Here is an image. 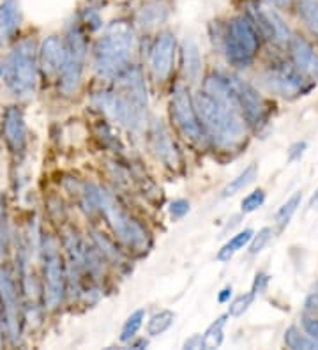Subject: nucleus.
Wrapping results in <instances>:
<instances>
[{
	"label": "nucleus",
	"mask_w": 318,
	"mask_h": 350,
	"mask_svg": "<svg viewBox=\"0 0 318 350\" xmlns=\"http://www.w3.org/2000/svg\"><path fill=\"white\" fill-rule=\"evenodd\" d=\"M193 101H195V108L198 111L200 120H202L204 131L217 147L232 149L244 140L246 122H244V117L237 108L217 101L212 96H209L205 90L198 92L193 98Z\"/></svg>",
	"instance_id": "1"
},
{
	"label": "nucleus",
	"mask_w": 318,
	"mask_h": 350,
	"mask_svg": "<svg viewBox=\"0 0 318 350\" xmlns=\"http://www.w3.org/2000/svg\"><path fill=\"white\" fill-rule=\"evenodd\" d=\"M135 50V32L126 22L111 23L94 46V69L99 77L117 78L129 68Z\"/></svg>",
	"instance_id": "2"
},
{
	"label": "nucleus",
	"mask_w": 318,
	"mask_h": 350,
	"mask_svg": "<svg viewBox=\"0 0 318 350\" xmlns=\"http://www.w3.org/2000/svg\"><path fill=\"white\" fill-rule=\"evenodd\" d=\"M38 55L34 41H20L9 53L4 64V81L16 99H29L38 87Z\"/></svg>",
	"instance_id": "3"
},
{
	"label": "nucleus",
	"mask_w": 318,
	"mask_h": 350,
	"mask_svg": "<svg viewBox=\"0 0 318 350\" xmlns=\"http://www.w3.org/2000/svg\"><path fill=\"white\" fill-rule=\"evenodd\" d=\"M94 195H96V207H99L101 213L105 214L106 221L114 234L126 244L127 248L144 252L148 246V237L144 226L136 219H133L106 191L94 188Z\"/></svg>",
	"instance_id": "4"
},
{
	"label": "nucleus",
	"mask_w": 318,
	"mask_h": 350,
	"mask_svg": "<svg viewBox=\"0 0 318 350\" xmlns=\"http://www.w3.org/2000/svg\"><path fill=\"white\" fill-rule=\"evenodd\" d=\"M66 59L59 73V87L64 94H72L80 87L87 59V39L80 25H71L66 36Z\"/></svg>",
	"instance_id": "5"
},
{
	"label": "nucleus",
	"mask_w": 318,
	"mask_h": 350,
	"mask_svg": "<svg viewBox=\"0 0 318 350\" xmlns=\"http://www.w3.org/2000/svg\"><path fill=\"white\" fill-rule=\"evenodd\" d=\"M260 46L259 30L248 18L237 16L230 22L225 36V55L235 66H248Z\"/></svg>",
	"instance_id": "6"
},
{
	"label": "nucleus",
	"mask_w": 318,
	"mask_h": 350,
	"mask_svg": "<svg viewBox=\"0 0 318 350\" xmlns=\"http://www.w3.org/2000/svg\"><path fill=\"white\" fill-rule=\"evenodd\" d=\"M42 276H44V304L48 310H55L66 294V265L62 262L57 243L51 237L42 239Z\"/></svg>",
	"instance_id": "7"
},
{
	"label": "nucleus",
	"mask_w": 318,
	"mask_h": 350,
	"mask_svg": "<svg viewBox=\"0 0 318 350\" xmlns=\"http://www.w3.org/2000/svg\"><path fill=\"white\" fill-rule=\"evenodd\" d=\"M94 101L105 111L106 116L111 117L115 122L126 126V128L138 129L144 122V113L147 110V105L131 98L124 90L119 89L115 92H101V94L94 98Z\"/></svg>",
	"instance_id": "8"
},
{
	"label": "nucleus",
	"mask_w": 318,
	"mask_h": 350,
	"mask_svg": "<svg viewBox=\"0 0 318 350\" xmlns=\"http://www.w3.org/2000/svg\"><path fill=\"white\" fill-rule=\"evenodd\" d=\"M0 312L4 319V331L13 343L21 333V304L20 292L11 271L0 265Z\"/></svg>",
	"instance_id": "9"
},
{
	"label": "nucleus",
	"mask_w": 318,
	"mask_h": 350,
	"mask_svg": "<svg viewBox=\"0 0 318 350\" xmlns=\"http://www.w3.org/2000/svg\"><path fill=\"white\" fill-rule=\"evenodd\" d=\"M170 108H172V117H174L175 124L183 131L184 137L193 142H200L205 137L204 126H202V120H200L198 111L195 108V101H193L186 87H175Z\"/></svg>",
	"instance_id": "10"
},
{
	"label": "nucleus",
	"mask_w": 318,
	"mask_h": 350,
	"mask_svg": "<svg viewBox=\"0 0 318 350\" xmlns=\"http://www.w3.org/2000/svg\"><path fill=\"white\" fill-rule=\"evenodd\" d=\"M232 83L233 89H235V94H237L239 108H241L244 120L251 126L263 124V120L267 117V105L262 99V96L256 92L254 87H251L250 83H246L241 78L232 77Z\"/></svg>",
	"instance_id": "11"
},
{
	"label": "nucleus",
	"mask_w": 318,
	"mask_h": 350,
	"mask_svg": "<svg viewBox=\"0 0 318 350\" xmlns=\"http://www.w3.org/2000/svg\"><path fill=\"white\" fill-rule=\"evenodd\" d=\"M263 83L269 90L281 98H295L306 92L302 75L295 68H287L283 64L269 69L267 73L263 75Z\"/></svg>",
	"instance_id": "12"
},
{
	"label": "nucleus",
	"mask_w": 318,
	"mask_h": 350,
	"mask_svg": "<svg viewBox=\"0 0 318 350\" xmlns=\"http://www.w3.org/2000/svg\"><path fill=\"white\" fill-rule=\"evenodd\" d=\"M253 18H254V27L256 30L262 32L263 38H267L269 41L276 44H289L290 41V30L284 23L283 18L276 13L274 9L263 4H254L253 5Z\"/></svg>",
	"instance_id": "13"
},
{
	"label": "nucleus",
	"mask_w": 318,
	"mask_h": 350,
	"mask_svg": "<svg viewBox=\"0 0 318 350\" xmlns=\"http://www.w3.org/2000/svg\"><path fill=\"white\" fill-rule=\"evenodd\" d=\"M175 59V38L174 34L165 32L156 39L150 51V69L159 81H165L174 69Z\"/></svg>",
	"instance_id": "14"
},
{
	"label": "nucleus",
	"mask_w": 318,
	"mask_h": 350,
	"mask_svg": "<svg viewBox=\"0 0 318 350\" xmlns=\"http://www.w3.org/2000/svg\"><path fill=\"white\" fill-rule=\"evenodd\" d=\"M2 133L11 152H23L27 146V124L23 111L18 107H9L2 117Z\"/></svg>",
	"instance_id": "15"
},
{
	"label": "nucleus",
	"mask_w": 318,
	"mask_h": 350,
	"mask_svg": "<svg viewBox=\"0 0 318 350\" xmlns=\"http://www.w3.org/2000/svg\"><path fill=\"white\" fill-rule=\"evenodd\" d=\"M293 68L311 80H318V53L304 38L292 36L289 41Z\"/></svg>",
	"instance_id": "16"
},
{
	"label": "nucleus",
	"mask_w": 318,
	"mask_h": 350,
	"mask_svg": "<svg viewBox=\"0 0 318 350\" xmlns=\"http://www.w3.org/2000/svg\"><path fill=\"white\" fill-rule=\"evenodd\" d=\"M64 59H66V44L57 36H50L42 41L41 50H39V64H41L42 73L50 78L59 77Z\"/></svg>",
	"instance_id": "17"
},
{
	"label": "nucleus",
	"mask_w": 318,
	"mask_h": 350,
	"mask_svg": "<svg viewBox=\"0 0 318 350\" xmlns=\"http://www.w3.org/2000/svg\"><path fill=\"white\" fill-rule=\"evenodd\" d=\"M150 144H153L156 156L163 163H166L168 167H177L178 152L175 149L172 138H170L168 131L165 129V126L159 124V122H154L153 129H150Z\"/></svg>",
	"instance_id": "18"
},
{
	"label": "nucleus",
	"mask_w": 318,
	"mask_h": 350,
	"mask_svg": "<svg viewBox=\"0 0 318 350\" xmlns=\"http://www.w3.org/2000/svg\"><path fill=\"white\" fill-rule=\"evenodd\" d=\"M21 23V9L18 0H4L0 4V46L14 38Z\"/></svg>",
	"instance_id": "19"
},
{
	"label": "nucleus",
	"mask_w": 318,
	"mask_h": 350,
	"mask_svg": "<svg viewBox=\"0 0 318 350\" xmlns=\"http://www.w3.org/2000/svg\"><path fill=\"white\" fill-rule=\"evenodd\" d=\"M183 60H184V73H186L189 81H198L200 71H202V59H200L198 46L195 41L186 39L183 43Z\"/></svg>",
	"instance_id": "20"
},
{
	"label": "nucleus",
	"mask_w": 318,
	"mask_h": 350,
	"mask_svg": "<svg viewBox=\"0 0 318 350\" xmlns=\"http://www.w3.org/2000/svg\"><path fill=\"white\" fill-rule=\"evenodd\" d=\"M256 174H259V167L254 165V163H251L250 167H246L244 170L241 172V174L235 177V179L230 180L228 184L225 186V189H223V197H232V195H235V193L242 191L244 188H248L251 183H253L254 179H256Z\"/></svg>",
	"instance_id": "21"
},
{
	"label": "nucleus",
	"mask_w": 318,
	"mask_h": 350,
	"mask_svg": "<svg viewBox=\"0 0 318 350\" xmlns=\"http://www.w3.org/2000/svg\"><path fill=\"white\" fill-rule=\"evenodd\" d=\"M253 235H254V232L251 230V228H246V230L239 232L237 235H233L232 239H230L228 243H226L225 246L220 250V253H217V260H221V262L230 260V258H232V256L239 252V250L244 248L248 243H251Z\"/></svg>",
	"instance_id": "22"
},
{
	"label": "nucleus",
	"mask_w": 318,
	"mask_h": 350,
	"mask_svg": "<svg viewBox=\"0 0 318 350\" xmlns=\"http://www.w3.org/2000/svg\"><path fill=\"white\" fill-rule=\"evenodd\" d=\"M226 325V317H220L212 322L205 334L200 338V349H217L223 343V331Z\"/></svg>",
	"instance_id": "23"
},
{
	"label": "nucleus",
	"mask_w": 318,
	"mask_h": 350,
	"mask_svg": "<svg viewBox=\"0 0 318 350\" xmlns=\"http://www.w3.org/2000/svg\"><path fill=\"white\" fill-rule=\"evenodd\" d=\"M301 200H302V193L295 191L292 197L289 198V200L281 205L280 211L276 213V223H278V226H280V228H284V226L289 225L290 219H292V216L297 213V209H299Z\"/></svg>",
	"instance_id": "24"
},
{
	"label": "nucleus",
	"mask_w": 318,
	"mask_h": 350,
	"mask_svg": "<svg viewBox=\"0 0 318 350\" xmlns=\"http://www.w3.org/2000/svg\"><path fill=\"white\" fill-rule=\"evenodd\" d=\"M284 343L290 347V349H318V342L315 338H311L310 334H302L297 327L287 329L284 333Z\"/></svg>",
	"instance_id": "25"
},
{
	"label": "nucleus",
	"mask_w": 318,
	"mask_h": 350,
	"mask_svg": "<svg viewBox=\"0 0 318 350\" xmlns=\"http://www.w3.org/2000/svg\"><path fill=\"white\" fill-rule=\"evenodd\" d=\"M175 321V313L170 312V310H161L159 313H156V315L148 321V325H147V331L150 336H159V334H163L166 331V329H170V325L174 324Z\"/></svg>",
	"instance_id": "26"
},
{
	"label": "nucleus",
	"mask_w": 318,
	"mask_h": 350,
	"mask_svg": "<svg viewBox=\"0 0 318 350\" xmlns=\"http://www.w3.org/2000/svg\"><path fill=\"white\" fill-rule=\"evenodd\" d=\"M165 18L166 9L163 5H148V8H144L138 13V23H140V27L150 29V27H156L157 23H161Z\"/></svg>",
	"instance_id": "27"
},
{
	"label": "nucleus",
	"mask_w": 318,
	"mask_h": 350,
	"mask_svg": "<svg viewBox=\"0 0 318 350\" xmlns=\"http://www.w3.org/2000/svg\"><path fill=\"white\" fill-rule=\"evenodd\" d=\"M299 11L306 25L318 38V0H299Z\"/></svg>",
	"instance_id": "28"
},
{
	"label": "nucleus",
	"mask_w": 318,
	"mask_h": 350,
	"mask_svg": "<svg viewBox=\"0 0 318 350\" xmlns=\"http://www.w3.org/2000/svg\"><path fill=\"white\" fill-rule=\"evenodd\" d=\"M145 312L144 310H136L135 313L129 315L126 322L122 325V331H120V342H131L133 338L136 336V333L140 331L142 324H144Z\"/></svg>",
	"instance_id": "29"
},
{
	"label": "nucleus",
	"mask_w": 318,
	"mask_h": 350,
	"mask_svg": "<svg viewBox=\"0 0 318 350\" xmlns=\"http://www.w3.org/2000/svg\"><path fill=\"white\" fill-rule=\"evenodd\" d=\"M254 292L251 291V292H248V294H242V295H239V297H235V299L232 301V303H230V308H228V313L232 317H239V315H242V313L246 312L248 308L251 306V304H253V301H254Z\"/></svg>",
	"instance_id": "30"
},
{
	"label": "nucleus",
	"mask_w": 318,
	"mask_h": 350,
	"mask_svg": "<svg viewBox=\"0 0 318 350\" xmlns=\"http://www.w3.org/2000/svg\"><path fill=\"white\" fill-rule=\"evenodd\" d=\"M92 235H94V241H96V244H98V250L103 253V255L108 256V258H111V260H117V262L122 258V255H120V253L115 250V246L111 244L110 239H106L105 235L99 234V232H94Z\"/></svg>",
	"instance_id": "31"
},
{
	"label": "nucleus",
	"mask_w": 318,
	"mask_h": 350,
	"mask_svg": "<svg viewBox=\"0 0 318 350\" xmlns=\"http://www.w3.org/2000/svg\"><path fill=\"white\" fill-rule=\"evenodd\" d=\"M263 202H265V193H263V189H254L253 193H250V195L242 200V213H253V211H256L259 207H262Z\"/></svg>",
	"instance_id": "32"
},
{
	"label": "nucleus",
	"mask_w": 318,
	"mask_h": 350,
	"mask_svg": "<svg viewBox=\"0 0 318 350\" xmlns=\"http://www.w3.org/2000/svg\"><path fill=\"white\" fill-rule=\"evenodd\" d=\"M271 237H272V228H269V226H265V228H262L259 234L253 235V239H251V246H250L251 255H256V253L262 252V250L267 246L269 241H271Z\"/></svg>",
	"instance_id": "33"
},
{
	"label": "nucleus",
	"mask_w": 318,
	"mask_h": 350,
	"mask_svg": "<svg viewBox=\"0 0 318 350\" xmlns=\"http://www.w3.org/2000/svg\"><path fill=\"white\" fill-rule=\"evenodd\" d=\"M187 213H189V204L186 200H174L170 205V214L174 218H183Z\"/></svg>",
	"instance_id": "34"
},
{
	"label": "nucleus",
	"mask_w": 318,
	"mask_h": 350,
	"mask_svg": "<svg viewBox=\"0 0 318 350\" xmlns=\"http://www.w3.org/2000/svg\"><path fill=\"white\" fill-rule=\"evenodd\" d=\"M5 252V213H4V200L0 197V256Z\"/></svg>",
	"instance_id": "35"
},
{
	"label": "nucleus",
	"mask_w": 318,
	"mask_h": 350,
	"mask_svg": "<svg viewBox=\"0 0 318 350\" xmlns=\"http://www.w3.org/2000/svg\"><path fill=\"white\" fill-rule=\"evenodd\" d=\"M269 280H271V278H269V274H265V273L256 274V276H254V282H253L254 294H263L269 285Z\"/></svg>",
	"instance_id": "36"
},
{
	"label": "nucleus",
	"mask_w": 318,
	"mask_h": 350,
	"mask_svg": "<svg viewBox=\"0 0 318 350\" xmlns=\"http://www.w3.org/2000/svg\"><path fill=\"white\" fill-rule=\"evenodd\" d=\"M83 16H85V22L89 23L94 30L101 27V18H99V14L96 13L94 9H85Z\"/></svg>",
	"instance_id": "37"
},
{
	"label": "nucleus",
	"mask_w": 318,
	"mask_h": 350,
	"mask_svg": "<svg viewBox=\"0 0 318 350\" xmlns=\"http://www.w3.org/2000/svg\"><path fill=\"white\" fill-rule=\"evenodd\" d=\"M302 327H304V331L308 334H310L311 338H315L318 342V321L317 319H304L302 321Z\"/></svg>",
	"instance_id": "38"
},
{
	"label": "nucleus",
	"mask_w": 318,
	"mask_h": 350,
	"mask_svg": "<svg viewBox=\"0 0 318 350\" xmlns=\"http://www.w3.org/2000/svg\"><path fill=\"white\" fill-rule=\"evenodd\" d=\"M306 142H297V144H293L292 147H290V150H289V159L290 161H293V159H297V158H301L302 156V152H304L306 150Z\"/></svg>",
	"instance_id": "39"
},
{
	"label": "nucleus",
	"mask_w": 318,
	"mask_h": 350,
	"mask_svg": "<svg viewBox=\"0 0 318 350\" xmlns=\"http://www.w3.org/2000/svg\"><path fill=\"white\" fill-rule=\"evenodd\" d=\"M230 297H232V288H223V291L220 292V295H217V301H220V303H226Z\"/></svg>",
	"instance_id": "40"
},
{
	"label": "nucleus",
	"mask_w": 318,
	"mask_h": 350,
	"mask_svg": "<svg viewBox=\"0 0 318 350\" xmlns=\"http://www.w3.org/2000/svg\"><path fill=\"white\" fill-rule=\"evenodd\" d=\"M272 5H276V8H287V5L290 4V0H269Z\"/></svg>",
	"instance_id": "41"
},
{
	"label": "nucleus",
	"mask_w": 318,
	"mask_h": 350,
	"mask_svg": "<svg viewBox=\"0 0 318 350\" xmlns=\"http://www.w3.org/2000/svg\"><path fill=\"white\" fill-rule=\"evenodd\" d=\"M313 202H318V189H317V193L313 195V198H311V204H313Z\"/></svg>",
	"instance_id": "42"
},
{
	"label": "nucleus",
	"mask_w": 318,
	"mask_h": 350,
	"mask_svg": "<svg viewBox=\"0 0 318 350\" xmlns=\"http://www.w3.org/2000/svg\"><path fill=\"white\" fill-rule=\"evenodd\" d=\"M0 77H4V66H0Z\"/></svg>",
	"instance_id": "43"
}]
</instances>
